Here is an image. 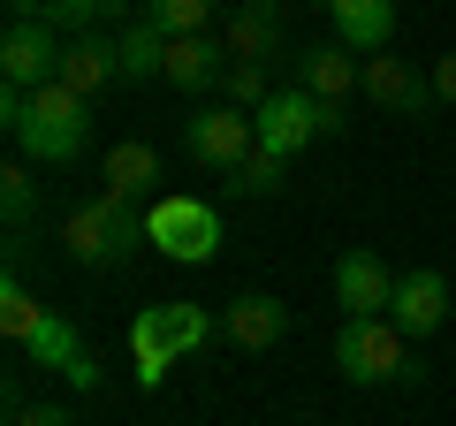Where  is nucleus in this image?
<instances>
[{
	"label": "nucleus",
	"mask_w": 456,
	"mask_h": 426,
	"mask_svg": "<svg viewBox=\"0 0 456 426\" xmlns=\"http://www.w3.org/2000/svg\"><path fill=\"white\" fill-rule=\"evenodd\" d=\"M0 122H8V137H16V152L31 168H69L84 160V145H92V99H77L61 77L38 84V92H0Z\"/></svg>",
	"instance_id": "nucleus-1"
},
{
	"label": "nucleus",
	"mask_w": 456,
	"mask_h": 426,
	"mask_svg": "<svg viewBox=\"0 0 456 426\" xmlns=\"http://www.w3.org/2000/svg\"><path fill=\"white\" fill-rule=\"evenodd\" d=\"M0 335L23 350L31 365H46V373H61L69 389H99V365H92V350H84V335L69 328L61 312H46L31 290H23L16 274L0 282Z\"/></svg>",
	"instance_id": "nucleus-2"
},
{
	"label": "nucleus",
	"mask_w": 456,
	"mask_h": 426,
	"mask_svg": "<svg viewBox=\"0 0 456 426\" xmlns=\"http://www.w3.org/2000/svg\"><path fill=\"white\" fill-rule=\"evenodd\" d=\"M137 244H145V221L122 198H84V206L61 213V251L77 266H122Z\"/></svg>",
	"instance_id": "nucleus-3"
},
{
	"label": "nucleus",
	"mask_w": 456,
	"mask_h": 426,
	"mask_svg": "<svg viewBox=\"0 0 456 426\" xmlns=\"http://www.w3.org/2000/svg\"><path fill=\"white\" fill-rule=\"evenodd\" d=\"M335 365L350 389H380V381H419V365H411V335L395 328L388 312L380 320H342L335 335Z\"/></svg>",
	"instance_id": "nucleus-4"
},
{
	"label": "nucleus",
	"mask_w": 456,
	"mask_h": 426,
	"mask_svg": "<svg viewBox=\"0 0 456 426\" xmlns=\"http://www.w3.org/2000/svg\"><path fill=\"white\" fill-rule=\"evenodd\" d=\"M251 122H259V145H266V152L297 160L305 145H320V137H342V130H350V107H320L312 92H297V84H289V92H274Z\"/></svg>",
	"instance_id": "nucleus-5"
},
{
	"label": "nucleus",
	"mask_w": 456,
	"mask_h": 426,
	"mask_svg": "<svg viewBox=\"0 0 456 426\" xmlns=\"http://www.w3.org/2000/svg\"><path fill=\"white\" fill-rule=\"evenodd\" d=\"M145 244L167 251L175 266H206L213 251H221V213H213L206 198H160V206L145 213Z\"/></svg>",
	"instance_id": "nucleus-6"
},
{
	"label": "nucleus",
	"mask_w": 456,
	"mask_h": 426,
	"mask_svg": "<svg viewBox=\"0 0 456 426\" xmlns=\"http://www.w3.org/2000/svg\"><path fill=\"white\" fill-rule=\"evenodd\" d=\"M183 152H191L206 176H236V168L259 152V122L236 115L228 99H221V107H198V115L183 122Z\"/></svg>",
	"instance_id": "nucleus-7"
},
{
	"label": "nucleus",
	"mask_w": 456,
	"mask_h": 426,
	"mask_svg": "<svg viewBox=\"0 0 456 426\" xmlns=\"http://www.w3.org/2000/svg\"><path fill=\"white\" fill-rule=\"evenodd\" d=\"M358 99H373L380 115H403V122H419L426 107H441V99H434V77H426V69H411L403 53H365Z\"/></svg>",
	"instance_id": "nucleus-8"
},
{
	"label": "nucleus",
	"mask_w": 456,
	"mask_h": 426,
	"mask_svg": "<svg viewBox=\"0 0 456 426\" xmlns=\"http://www.w3.org/2000/svg\"><path fill=\"white\" fill-rule=\"evenodd\" d=\"M289 77H297V92H312L320 107H350V92L365 84V61L342 46V38H320V46L289 53Z\"/></svg>",
	"instance_id": "nucleus-9"
},
{
	"label": "nucleus",
	"mask_w": 456,
	"mask_h": 426,
	"mask_svg": "<svg viewBox=\"0 0 456 426\" xmlns=\"http://www.w3.org/2000/svg\"><path fill=\"white\" fill-rule=\"evenodd\" d=\"M61 46H69V38H61V31H46L38 16L8 23V38H0V77L16 84V92H38V84L61 77Z\"/></svg>",
	"instance_id": "nucleus-10"
},
{
	"label": "nucleus",
	"mask_w": 456,
	"mask_h": 426,
	"mask_svg": "<svg viewBox=\"0 0 456 426\" xmlns=\"http://www.w3.org/2000/svg\"><path fill=\"white\" fill-rule=\"evenodd\" d=\"M388 297H395V274H388L380 251H342V259H335V305H342V320H380Z\"/></svg>",
	"instance_id": "nucleus-11"
},
{
	"label": "nucleus",
	"mask_w": 456,
	"mask_h": 426,
	"mask_svg": "<svg viewBox=\"0 0 456 426\" xmlns=\"http://www.w3.org/2000/svg\"><path fill=\"white\" fill-rule=\"evenodd\" d=\"M221 46H228V61H259V69H274L281 53H289L281 8H266V0H244V8H228V23H221Z\"/></svg>",
	"instance_id": "nucleus-12"
},
{
	"label": "nucleus",
	"mask_w": 456,
	"mask_h": 426,
	"mask_svg": "<svg viewBox=\"0 0 456 426\" xmlns=\"http://www.w3.org/2000/svg\"><path fill=\"white\" fill-rule=\"evenodd\" d=\"M388 320L411 335V343H426V335L449 320V282L434 274V266H411V274H395V297H388Z\"/></svg>",
	"instance_id": "nucleus-13"
},
{
	"label": "nucleus",
	"mask_w": 456,
	"mask_h": 426,
	"mask_svg": "<svg viewBox=\"0 0 456 426\" xmlns=\"http://www.w3.org/2000/svg\"><path fill=\"white\" fill-rule=\"evenodd\" d=\"M99 183H107L99 198H122V206H137L145 191H160V183H167L160 145H145V137H122V145H107V168H99Z\"/></svg>",
	"instance_id": "nucleus-14"
},
{
	"label": "nucleus",
	"mask_w": 456,
	"mask_h": 426,
	"mask_svg": "<svg viewBox=\"0 0 456 426\" xmlns=\"http://www.w3.org/2000/svg\"><path fill=\"white\" fill-rule=\"evenodd\" d=\"M221 77H228V46H221V31L167 38V84H175V92H221Z\"/></svg>",
	"instance_id": "nucleus-15"
},
{
	"label": "nucleus",
	"mask_w": 456,
	"mask_h": 426,
	"mask_svg": "<svg viewBox=\"0 0 456 426\" xmlns=\"http://www.w3.org/2000/svg\"><path fill=\"white\" fill-rule=\"evenodd\" d=\"M221 335H228L236 350H274L281 335H289V305H281V297H266V290H251V297H236V305H228Z\"/></svg>",
	"instance_id": "nucleus-16"
},
{
	"label": "nucleus",
	"mask_w": 456,
	"mask_h": 426,
	"mask_svg": "<svg viewBox=\"0 0 456 426\" xmlns=\"http://www.w3.org/2000/svg\"><path fill=\"white\" fill-rule=\"evenodd\" d=\"M327 16H335V38L350 53H388L395 38V0H327Z\"/></svg>",
	"instance_id": "nucleus-17"
},
{
	"label": "nucleus",
	"mask_w": 456,
	"mask_h": 426,
	"mask_svg": "<svg viewBox=\"0 0 456 426\" xmlns=\"http://www.w3.org/2000/svg\"><path fill=\"white\" fill-rule=\"evenodd\" d=\"M114 77H122V53H114V38H107V31L69 38V46H61V84H69L77 99H99Z\"/></svg>",
	"instance_id": "nucleus-18"
},
{
	"label": "nucleus",
	"mask_w": 456,
	"mask_h": 426,
	"mask_svg": "<svg viewBox=\"0 0 456 426\" xmlns=\"http://www.w3.org/2000/svg\"><path fill=\"white\" fill-rule=\"evenodd\" d=\"M175 358H183V350L167 343V320H160V305H145V312L130 320V365H137V389H160Z\"/></svg>",
	"instance_id": "nucleus-19"
},
{
	"label": "nucleus",
	"mask_w": 456,
	"mask_h": 426,
	"mask_svg": "<svg viewBox=\"0 0 456 426\" xmlns=\"http://www.w3.org/2000/svg\"><path fill=\"white\" fill-rule=\"evenodd\" d=\"M114 53H122V84H152V77H167V31H152L145 16L114 31Z\"/></svg>",
	"instance_id": "nucleus-20"
},
{
	"label": "nucleus",
	"mask_w": 456,
	"mask_h": 426,
	"mask_svg": "<svg viewBox=\"0 0 456 426\" xmlns=\"http://www.w3.org/2000/svg\"><path fill=\"white\" fill-rule=\"evenodd\" d=\"M281 84H274V69H259V61H228V77H221V99L236 107V115H259L266 99H274Z\"/></svg>",
	"instance_id": "nucleus-21"
},
{
	"label": "nucleus",
	"mask_w": 456,
	"mask_h": 426,
	"mask_svg": "<svg viewBox=\"0 0 456 426\" xmlns=\"http://www.w3.org/2000/svg\"><path fill=\"white\" fill-rule=\"evenodd\" d=\"M213 8L221 0H145V23L167 38H191V31H213Z\"/></svg>",
	"instance_id": "nucleus-22"
},
{
	"label": "nucleus",
	"mask_w": 456,
	"mask_h": 426,
	"mask_svg": "<svg viewBox=\"0 0 456 426\" xmlns=\"http://www.w3.org/2000/svg\"><path fill=\"white\" fill-rule=\"evenodd\" d=\"M0 213H8V229H16V236L31 229V213H38V183H31V160H23V152L0 168Z\"/></svg>",
	"instance_id": "nucleus-23"
},
{
	"label": "nucleus",
	"mask_w": 456,
	"mask_h": 426,
	"mask_svg": "<svg viewBox=\"0 0 456 426\" xmlns=\"http://www.w3.org/2000/svg\"><path fill=\"white\" fill-rule=\"evenodd\" d=\"M281 168H289V160L259 145L244 168H236V176H228V191H236V198H266V191H281Z\"/></svg>",
	"instance_id": "nucleus-24"
},
{
	"label": "nucleus",
	"mask_w": 456,
	"mask_h": 426,
	"mask_svg": "<svg viewBox=\"0 0 456 426\" xmlns=\"http://www.w3.org/2000/svg\"><path fill=\"white\" fill-rule=\"evenodd\" d=\"M8 426H77L61 404H23V411H8Z\"/></svg>",
	"instance_id": "nucleus-25"
},
{
	"label": "nucleus",
	"mask_w": 456,
	"mask_h": 426,
	"mask_svg": "<svg viewBox=\"0 0 456 426\" xmlns=\"http://www.w3.org/2000/svg\"><path fill=\"white\" fill-rule=\"evenodd\" d=\"M426 77H434V99H441V107H456V46L441 53V61L426 69Z\"/></svg>",
	"instance_id": "nucleus-26"
},
{
	"label": "nucleus",
	"mask_w": 456,
	"mask_h": 426,
	"mask_svg": "<svg viewBox=\"0 0 456 426\" xmlns=\"http://www.w3.org/2000/svg\"><path fill=\"white\" fill-rule=\"evenodd\" d=\"M23 16H38V0H8V23H23Z\"/></svg>",
	"instance_id": "nucleus-27"
},
{
	"label": "nucleus",
	"mask_w": 456,
	"mask_h": 426,
	"mask_svg": "<svg viewBox=\"0 0 456 426\" xmlns=\"http://www.w3.org/2000/svg\"><path fill=\"white\" fill-rule=\"evenodd\" d=\"M266 8H281V0H266Z\"/></svg>",
	"instance_id": "nucleus-28"
}]
</instances>
